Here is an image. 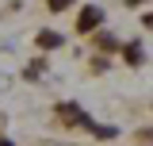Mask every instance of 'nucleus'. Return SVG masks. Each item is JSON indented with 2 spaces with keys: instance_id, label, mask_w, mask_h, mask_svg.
I'll use <instances>...</instances> for the list:
<instances>
[{
  "instance_id": "1",
  "label": "nucleus",
  "mask_w": 153,
  "mask_h": 146,
  "mask_svg": "<svg viewBox=\"0 0 153 146\" xmlns=\"http://www.w3.org/2000/svg\"><path fill=\"white\" fill-rule=\"evenodd\" d=\"M96 23H100V8L88 4V8L80 12V19H76V27H80V31H96Z\"/></svg>"
},
{
  "instance_id": "2",
  "label": "nucleus",
  "mask_w": 153,
  "mask_h": 146,
  "mask_svg": "<svg viewBox=\"0 0 153 146\" xmlns=\"http://www.w3.org/2000/svg\"><path fill=\"white\" fill-rule=\"evenodd\" d=\"M38 46H42V50H54V46H61V35H57V31H42V35H38Z\"/></svg>"
},
{
  "instance_id": "3",
  "label": "nucleus",
  "mask_w": 153,
  "mask_h": 146,
  "mask_svg": "<svg viewBox=\"0 0 153 146\" xmlns=\"http://www.w3.org/2000/svg\"><path fill=\"white\" fill-rule=\"evenodd\" d=\"M57 111H61V119H69V123H73V119H80V123H84V111H80V108H73V104H61Z\"/></svg>"
},
{
  "instance_id": "4",
  "label": "nucleus",
  "mask_w": 153,
  "mask_h": 146,
  "mask_svg": "<svg viewBox=\"0 0 153 146\" xmlns=\"http://www.w3.org/2000/svg\"><path fill=\"white\" fill-rule=\"evenodd\" d=\"M126 62H134V65H142V62H146V54H142V46H138V42L126 46Z\"/></svg>"
},
{
  "instance_id": "5",
  "label": "nucleus",
  "mask_w": 153,
  "mask_h": 146,
  "mask_svg": "<svg viewBox=\"0 0 153 146\" xmlns=\"http://www.w3.org/2000/svg\"><path fill=\"white\" fill-rule=\"evenodd\" d=\"M69 4H73V0H46V8H50V12H61V8H69Z\"/></svg>"
},
{
  "instance_id": "6",
  "label": "nucleus",
  "mask_w": 153,
  "mask_h": 146,
  "mask_svg": "<svg viewBox=\"0 0 153 146\" xmlns=\"http://www.w3.org/2000/svg\"><path fill=\"white\" fill-rule=\"evenodd\" d=\"M146 23H149V27H153V16H146Z\"/></svg>"
},
{
  "instance_id": "7",
  "label": "nucleus",
  "mask_w": 153,
  "mask_h": 146,
  "mask_svg": "<svg viewBox=\"0 0 153 146\" xmlns=\"http://www.w3.org/2000/svg\"><path fill=\"white\" fill-rule=\"evenodd\" d=\"M130 4H146V0H130Z\"/></svg>"
},
{
  "instance_id": "8",
  "label": "nucleus",
  "mask_w": 153,
  "mask_h": 146,
  "mask_svg": "<svg viewBox=\"0 0 153 146\" xmlns=\"http://www.w3.org/2000/svg\"><path fill=\"white\" fill-rule=\"evenodd\" d=\"M0 146H12V142H4V138H0Z\"/></svg>"
}]
</instances>
